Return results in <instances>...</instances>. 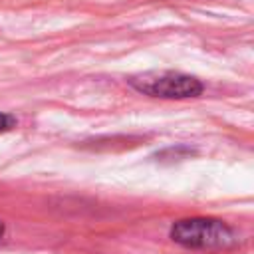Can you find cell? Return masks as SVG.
I'll return each instance as SVG.
<instances>
[{
	"label": "cell",
	"instance_id": "3",
	"mask_svg": "<svg viewBox=\"0 0 254 254\" xmlns=\"http://www.w3.org/2000/svg\"><path fill=\"white\" fill-rule=\"evenodd\" d=\"M14 125H16V119H14L12 115H6V113H2V111H0V133L10 131Z\"/></svg>",
	"mask_w": 254,
	"mask_h": 254
},
{
	"label": "cell",
	"instance_id": "2",
	"mask_svg": "<svg viewBox=\"0 0 254 254\" xmlns=\"http://www.w3.org/2000/svg\"><path fill=\"white\" fill-rule=\"evenodd\" d=\"M129 85L143 95L163 97V99H185L196 97L202 91V83L179 71H143L129 77Z\"/></svg>",
	"mask_w": 254,
	"mask_h": 254
},
{
	"label": "cell",
	"instance_id": "1",
	"mask_svg": "<svg viewBox=\"0 0 254 254\" xmlns=\"http://www.w3.org/2000/svg\"><path fill=\"white\" fill-rule=\"evenodd\" d=\"M171 238L194 250H220L236 242L230 226L214 218H185L171 226Z\"/></svg>",
	"mask_w": 254,
	"mask_h": 254
},
{
	"label": "cell",
	"instance_id": "4",
	"mask_svg": "<svg viewBox=\"0 0 254 254\" xmlns=\"http://www.w3.org/2000/svg\"><path fill=\"white\" fill-rule=\"evenodd\" d=\"M2 236H4V222L0 220V238H2Z\"/></svg>",
	"mask_w": 254,
	"mask_h": 254
}]
</instances>
